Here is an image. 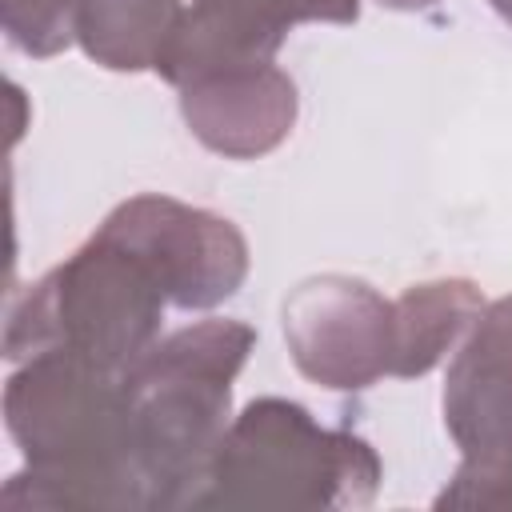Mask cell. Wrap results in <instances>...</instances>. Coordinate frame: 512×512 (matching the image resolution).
<instances>
[{
  "instance_id": "6da1fadb",
  "label": "cell",
  "mask_w": 512,
  "mask_h": 512,
  "mask_svg": "<svg viewBox=\"0 0 512 512\" xmlns=\"http://www.w3.org/2000/svg\"><path fill=\"white\" fill-rule=\"evenodd\" d=\"M4 424L24 456L4 504L148 512L120 372L64 352L20 360L4 384Z\"/></svg>"
},
{
  "instance_id": "7a4b0ae2",
  "label": "cell",
  "mask_w": 512,
  "mask_h": 512,
  "mask_svg": "<svg viewBox=\"0 0 512 512\" xmlns=\"http://www.w3.org/2000/svg\"><path fill=\"white\" fill-rule=\"evenodd\" d=\"M256 332L240 320H196L156 340L124 368L136 460L152 508H196L212 456L228 432L232 380Z\"/></svg>"
},
{
  "instance_id": "3957f363",
  "label": "cell",
  "mask_w": 512,
  "mask_h": 512,
  "mask_svg": "<svg viewBox=\"0 0 512 512\" xmlns=\"http://www.w3.org/2000/svg\"><path fill=\"white\" fill-rule=\"evenodd\" d=\"M168 304L148 260L96 228L84 248L44 272L12 304L4 356L20 364L40 352H64L124 376V368L160 340Z\"/></svg>"
},
{
  "instance_id": "277c9868",
  "label": "cell",
  "mask_w": 512,
  "mask_h": 512,
  "mask_svg": "<svg viewBox=\"0 0 512 512\" xmlns=\"http://www.w3.org/2000/svg\"><path fill=\"white\" fill-rule=\"evenodd\" d=\"M380 488L368 440L324 428L304 404L252 400L224 432L196 508H360Z\"/></svg>"
},
{
  "instance_id": "5b68a950",
  "label": "cell",
  "mask_w": 512,
  "mask_h": 512,
  "mask_svg": "<svg viewBox=\"0 0 512 512\" xmlns=\"http://www.w3.org/2000/svg\"><path fill=\"white\" fill-rule=\"evenodd\" d=\"M100 232L140 252L168 300L188 312L216 308L248 276V240L232 220L160 192H140L112 208Z\"/></svg>"
},
{
  "instance_id": "8992f818",
  "label": "cell",
  "mask_w": 512,
  "mask_h": 512,
  "mask_svg": "<svg viewBox=\"0 0 512 512\" xmlns=\"http://www.w3.org/2000/svg\"><path fill=\"white\" fill-rule=\"evenodd\" d=\"M292 364L332 388L360 392L392 376V300L340 272L300 280L280 308Z\"/></svg>"
},
{
  "instance_id": "52a82bcc",
  "label": "cell",
  "mask_w": 512,
  "mask_h": 512,
  "mask_svg": "<svg viewBox=\"0 0 512 512\" xmlns=\"http://www.w3.org/2000/svg\"><path fill=\"white\" fill-rule=\"evenodd\" d=\"M356 16L360 0H192L156 72L184 88L212 72L268 64L296 24H352Z\"/></svg>"
},
{
  "instance_id": "ba28073f",
  "label": "cell",
  "mask_w": 512,
  "mask_h": 512,
  "mask_svg": "<svg viewBox=\"0 0 512 512\" xmlns=\"http://www.w3.org/2000/svg\"><path fill=\"white\" fill-rule=\"evenodd\" d=\"M296 108V84L276 60L212 72L180 88L188 132L228 160H256L280 148L296 124Z\"/></svg>"
},
{
  "instance_id": "9c48e42d",
  "label": "cell",
  "mask_w": 512,
  "mask_h": 512,
  "mask_svg": "<svg viewBox=\"0 0 512 512\" xmlns=\"http://www.w3.org/2000/svg\"><path fill=\"white\" fill-rule=\"evenodd\" d=\"M440 404L460 452L512 444V296L484 304L448 364Z\"/></svg>"
},
{
  "instance_id": "30bf717a",
  "label": "cell",
  "mask_w": 512,
  "mask_h": 512,
  "mask_svg": "<svg viewBox=\"0 0 512 512\" xmlns=\"http://www.w3.org/2000/svg\"><path fill=\"white\" fill-rule=\"evenodd\" d=\"M484 312V296L464 276L412 284L400 300H392V376L412 380L432 372L460 336Z\"/></svg>"
},
{
  "instance_id": "8fae6325",
  "label": "cell",
  "mask_w": 512,
  "mask_h": 512,
  "mask_svg": "<svg viewBox=\"0 0 512 512\" xmlns=\"http://www.w3.org/2000/svg\"><path fill=\"white\" fill-rule=\"evenodd\" d=\"M184 12L180 0H80L76 44L108 72H156Z\"/></svg>"
},
{
  "instance_id": "7c38bea8",
  "label": "cell",
  "mask_w": 512,
  "mask_h": 512,
  "mask_svg": "<svg viewBox=\"0 0 512 512\" xmlns=\"http://www.w3.org/2000/svg\"><path fill=\"white\" fill-rule=\"evenodd\" d=\"M80 0H0L4 36L28 56H56L76 40Z\"/></svg>"
},
{
  "instance_id": "4fadbf2b",
  "label": "cell",
  "mask_w": 512,
  "mask_h": 512,
  "mask_svg": "<svg viewBox=\"0 0 512 512\" xmlns=\"http://www.w3.org/2000/svg\"><path fill=\"white\" fill-rule=\"evenodd\" d=\"M436 508H512V444L464 452L456 476L432 500Z\"/></svg>"
},
{
  "instance_id": "5bb4252c",
  "label": "cell",
  "mask_w": 512,
  "mask_h": 512,
  "mask_svg": "<svg viewBox=\"0 0 512 512\" xmlns=\"http://www.w3.org/2000/svg\"><path fill=\"white\" fill-rule=\"evenodd\" d=\"M384 8H396V12H420V8H432L440 0H380Z\"/></svg>"
},
{
  "instance_id": "9a60e30c",
  "label": "cell",
  "mask_w": 512,
  "mask_h": 512,
  "mask_svg": "<svg viewBox=\"0 0 512 512\" xmlns=\"http://www.w3.org/2000/svg\"><path fill=\"white\" fill-rule=\"evenodd\" d=\"M492 8H496V12H500L508 24H512V0H492Z\"/></svg>"
}]
</instances>
